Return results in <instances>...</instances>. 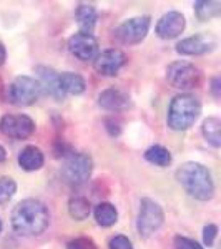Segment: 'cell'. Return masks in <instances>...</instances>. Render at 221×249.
I'll return each mask as SVG.
<instances>
[{"mask_svg": "<svg viewBox=\"0 0 221 249\" xmlns=\"http://www.w3.org/2000/svg\"><path fill=\"white\" fill-rule=\"evenodd\" d=\"M0 231H2V221H0Z\"/></svg>", "mask_w": 221, "mask_h": 249, "instance_id": "cell-33", "label": "cell"}, {"mask_svg": "<svg viewBox=\"0 0 221 249\" xmlns=\"http://www.w3.org/2000/svg\"><path fill=\"white\" fill-rule=\"evenodd\" d=\"M175 246H176V249H204L203 246H200L195 239L184 238V236H176Z\"/></svg>", "mask_w": 221, "mask_h": 249, "instance_id": "cell-27", "label": "cell"}, {"mask_svg": "<svg viewBox=\"0 0 221 249\" xmlns=\"http://www.w3.org/2000/svg\"><path fill=\"white\" fill-rule=\"evenodd\" d=\"M68 213L74 219L83 221L90 216V203L82 196H75L68 201Z\"/></svg>", "mask_w": 221, "mask_h": 249, "instance_id": "cell-23", "label": "cell"}, {"mask_svg": "<svg viewBox=\"0 0 221 249\" xmlns=\"http://www.w3.org/2000/svg\"><path fill=\"white\" fill-rule=\"evenodd\" d=\"M202 113V105L198 98L190 93H182L171 100L168 110V126L175 131H184L198 120Z\"/></svg>", "mask_w": 221, "mask_h": 249, "instance_id": "cell-3", "label": "cell"}, {"mask_svg": "<svg viewBox=\"0 0 221 249\" xmlns=\"http://www.w3.org/2000/svg\"><path fill=\"white\" fill-rule=\"evenodd\" d=\"M108 249H133V244L131 241L127 238V236H113L108 243Z\"/></svg>", "mask_w": 221, "mask_h": 249, "instance_id": "cell-26", "label": "cell"}, {"mask_svg": "<svg viewBox=\"0 0 221 249\" xmlns=\"http://www.w3.org/2000/svg\"><path fill=\"white\" fill-rule=\"evenodd\" d=\"M95 219L100 226H113L118 221V211L111 203H100L95 208Z\"/></svg>", "mask_w": 221, "mask_h": 249, "instance_id": "cell-20", "label": "cell"}, {"mask_svg": "<svg viewBox=\"0 0 221 249\" xmlns=\"http://www.w3.org/2000/svg\"><path fill=\"white\" fill-rule=\"evenodd\" d=\"M165 214L158 203L150 198H143L140 203L138 221H136V230H138L142 238H150L160 230L163 224Z\"/></svg>", "mask_w": 221, "mask_h": 249, "instance_id": "cell-5", "label": "cell"}, {"mask_svg": "<svg viewBox=\"0 0 221 249\" xmlns=\"http://www.w3.org/2000/svg\"><path fill=\"white\" fill-rule=\"evenodd\" d=\"M176 179L190 196L200 201H208L215 195L213 176L206 166L195 161L184 163L176 170Z\"/></svg>", "mask_w": 221, "mask_h": 249, "instance_id": "cell-2", "label": "cell"}, {"mask_svg": "<svg viewBox=\"0 0 221 249\" xmlns=\"http://www.w3.org/2000/svg\"><path fill=\"white\" fill-rule=\"evenodd\" d=\"M12 228L22 236H38L48 228L50 214L38 199H23L12 211Z\"/></svg>", "mask_w": 221, "mask_h": 249, "instance_id": "cell-1", "label": "cell"}, {"mask_svg": "<svg viewBox=\"0 0 221 249\" xmlns=\"http://www.w3.org/2000/svg\"><path fill=\"white\" fill-rule=\"evenodd\" d=\"M184 17L183 14L180 12H168L165 14L162 18L158 20L156 23V35L163 40H171V38H176L184 30Z\"/></svg>", "mask_w": 221, "mask_h": 249, "instance_id": "cell-13", "label": "cell"}, {"mask_svg": "<svg viewBox=\"0 0 221 249\" xmlns=\"http://www.w3.org/2000/svg\"><path fill=\"white\" fill-rule=\"evenodd\" d=\"M38 75V85L42 88V91H45L47 95L54 96L55 100H63V91L60 88V73L48 67H37L35 68Z\"/></svg>", "mask_w": 221, "mask_h": 249, "instance_id": "cell-14", "label": "cell"}, {"mask_svg": "<svg viewBox=\"0 0 221 249\" xmlns=\"http://www.w3.org/2000/svg\"><path fill=\"white\" fill-rule=\"evenodd\" d=\"M75 17H77V23L80 27V32L92 34V30L95 29V23H96L95 7L87 5V3H82V5H78L77 12H75Z\"/></svg>", "mask_w": 221, "mask_h": 249, "instance_id": "cell-17", "label": "cell"}, {"mask_svg": "<svg viewBox=\"0 0 221 249\" xmlns=\"http://www.w3.org/2000/svg\"><path fill=\"white\" fill-rule=\"evenodd\" d=\"M216 38L210 34H198L182 40L176 45V52L180 55H204L208 52L215 50L216 47Z\"/></svg>", "mask_w": 221, "mask_h": 249, "instance_id": "cell-12", "label": "cell"}, {"mask_svg": "<svg viewBox=\"0 0 221 249\" xmlns=\"http://www.w3.org/2000/svg\"><path fill=\"white\" fill-rule=\"evenodd\" d=\"M60 88H62L63 95H80L85 91V80L78 73L67 71V73L60 75Z\"/></svg>", "mask_w": 221, "mask_h": 249, "instance_id": "cell-18", "label": "cell"}, {"mask_svg": "<svg viewBox=\"0 0 221 249\" xmlns=\"http://www.w3.org/2000/svg\"><path fill=\"white\" fill-rule=\"evenodd\" d=\"M166 78L178 90H191L202 83V71L188 62H175L166 68Z\"/></svg>", "mask_w": 221, "mask_h": 249, "instance_id": "cell-6", "label": "cell"}, {"mask_svg": "<svg viewBox=\"0 0 221 249\" xmlns=\"http://www.w3.org/2000/svg\"><path fill=\"white\" fill-rule=\"evenodd\" d=\"M195 12H196V17L203 22L206 20H211L215 17H218L220 12H221V3L220 2H208V0H200V2L195 3Z\"/></svg>", "mask_w": 221, "mask_h": 249, "instance_id": "cell-22", "label": "cell"}, {"mask_svg": "<svg viewBox=\"0 0 221 249\" xmlns=\"http://www.w3.org/2000/svg\"><path fill=\"white\" fill-rule=\"evenodd\" d=\"M68 50L82 62H95V58L100 53L96 38L92 34H85V32H78L68 38Z\"/></svg>", "mask_w": 221, "mask_h": 249, "instance_id": "cell-9", "label": "cell"}, {"mask_svg": "<svg viewBox=\"0 0 221 249\" xmlns=\"http://www.w3.org/2000/svg\"><path fill=\"white\" fill-rule=\"evenodd\" d=\"M105 124H107V131L110 133V136H118L120 131H122V128H120V123L116 122L115 118H107Z\"/></svg>", "mask_w": 221, "mask_h": 249, "instance_id": "cell-29", "label": "cell"}, {"mask_svg": "<svg viewBox=\"0 0 221 249\" xmlns=\"http://www.w3.org/2000/svg\"><path fill=\"white\" fill-rule=\"evenodd\" d=\"M150 23H151V20L148 15H140V17L125 20V22L116 29V37H118L120 42L127 43V45L140 43L147 37L148 30H150Z\"/></svg>", "mask_w": 221, "mask_h": 249, "instance_id": "cell-8", "label": "cell"}, {"mask_svg": "<svg viewBox=\"0 0 221 249\" xmlns=\"http://www.w3.org/2000/svg\"><path fill=\"white\" fill-rule=\"evenodd\" d=\"M98 103L107 111H123L131 105L130 96L118 88H108V90L102 91L98 96Z\"/></svg>", "mask_w": 221, "mask_h": 249, "instance_id": "cell-15", "label": "cell"}, {"mask_svg": "<svg viewBox=\"0 0 221 249\" xmlns=\"http://www.w3.org/2000/svg\"><path fill=\"white\" fill-rule=\"evenodd\" d=\"M42 95L38 82L32 77H17L7 87V100L12 105L29 107L35 103Z\"/></svg>", "mask_w": 221, "mask_h": 249, "instance_id": "cell-4", "label": "cell"}, {"mask_svg": "<svg viewBox=\"0 0 221 249\" xmlns=\"http://www.w3.org/2000/svg\"><path fill=\"white\" fill-rule=\"evenodd\" d=\"M220 85H221V80H220L218 77L211 80V93L215 95L216 98H218V96L221 95V91H220V88H221V87H220Z\"/></svg>", "mask_w": 221, "mask_h": 249, "instance_id": "cell-30", "label": "cell"}, {"mask_svg": "<svg viewBox=\"0 0 221 249\" xmlns=\"http://www.w3.org/2000/svg\"><path fill=\"white\" fill-rule=\"evenodd\" d=\"M203 136L206 138V142L215 148L221 146V122L216 116H210L203 122L202 126Z\"/></svg>", "mask_w": 221, "mask_h": 249, "instance_id": "cell-19", "label": "cell"}, {"mask_svg": "<svg viewBox=\"0 0 221 249\" xmlns=\"http://www.w3.org/2000/svg\"><path fill=\"white\" fill-rule=\"evenodd\" d=\"M35 123L27 115H5L0 120V131L15 140H25L34 133Z\"/></svg>", "mask_w": 221, "mask_h": 249, "instance_id": "cell-10", "label": "cell"}, {"mask_svg": "<svg viewBox=\"0 0 221 249\" xmlns=\"http://www.w3.org/2000/svg\"><path fill=\"white\" fill-rule=\"evenodd\" d=\"M93 171V161L85 153H72L63 163L62 175L67 183L70 184H83L90 178Z\"/></svg>", "mask_w": 221, "mask_h": 249, "instance_id": "cell-7", "label": "cell"}, {"mask_svg": "<svg viewBox=\"0 0 221 249\" xmlns=\"http://www.w3.org/2000/svg\"><path fill=\"white\" fill-rule=\"evenodd\" d=\"M127 57L122 50L118 48H108V50L98 53L95 58V70L103 77H113L118 73V70L125 65Z\"/></svg>", "mask_w": 221, "mask_h": 249, "instance_id": "cell-11", "label": "cell"}, {"mask_svg": "<svg viewBox=\"0 0 221 249\" xmlns=\"http://www.w3.org/2000/svg\"><path fill=\"white\" fill-rule=\"evenodd\" d=\"M43 153L37 146H25L18 155V164L25 171H37L43 166Z\"/></svg>", "mask_w": 221, "mask_h": 249, "instance_id": "cell-16", "label": "cell"}, {"mask_svg": "<svg viewBox=\"0 0 221 249\" xmlns=\"http://www.w3.org/2000/svg\"><path fill=\"white\" fill-rule=\"evenodd\" d=\"M5 158H7V153H5V148L0 144V163L2 161H5Z\"/></svg>", "mask_w": 221, "mask_h": 249, "instance_id": "cell-32", "label": "cell"}, {"mask_svg": "<svg viewBox=\"0 0 221 249\" xmlns=\"http://www.w3.org/2000/svg\"><path fill=\"white\" fill-rule=\"evenodd\" d=\"M17 184L12 178H2L0 179V203H7L15 195Z\"/></svg>", "mask_w": 221, "mask_h": 249, "instance_id": "cell-24", "label": "cell"}, {"mask_svg": "<svg viewBox=\"0 0 221 249\" xmlns=\"http://www.w3.org/2000/svg\"><path fill=\"white\" fill-rule=\"evenodd\" d=\"M5 57H7V52H5V47L0 43V65H3V62H5Z\"/></svg>", "mask_w": 221, "mask_h": 249, "instance_id": "cell-31", "label": "cell"}, {"mask_svg": "<svg viewBox=\"0 0 221 249\" xmlns=\"http://www.w3.org/2000/svg\"><path fill=\"white\" fill-rule=\"evenodd\" d=\"M216 234H218V226L216 224H206L203 228V243L206 246H213L216 239Z\"/></svg>", "mask_w": 221, "mask_h": 249, "instance_id": "cell-28", "label": "cell"}, {"mask_svg": "<svg viewBox=\"0 0 221 249\" xmlns=\"http://www.w3.org/2000/svg\"><path fill=\"white\" fill-rule=\"evenodd\" d=\"M145 160H147L148 163L155 164V166L165 168L171 163V153L166 148L160 146V144H155V146L148 148V150L145 151Z\"/></svg>", "mask_w": 221, "mask_h": 249, "instance_id": "cell-21", "label": "cell"}, {"mask_svg": "<svg viewBox=\"0 0 221 249\" xmlns=\"http://www.w3.org/2000/svg\"><path fill=\"white\" fill-rule=\"evenodd\" d=\"M67 249H98V248H96L93 239L77 238V239H72L70 243L67 244Z\"/></svg>", "mask_w": 221, "mask_h": 249, "instance_id": "cell-25", "label": "cell"}]
</instances>
